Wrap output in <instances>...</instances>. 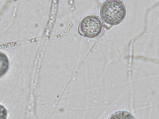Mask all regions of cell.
<instances>
[{
  "label": "cell",
  "mask_w": 159,
  "mask_h": 119,
  "mask_svg": "<svg viewBox=\"0 0 159 119\" xmlns=\"http://www.w3.org/2000/svg\"><path fill=\"white\" fill-rule=\"evenodd\" d=\"M100 16L106 24L110 26L119 25L127 16V10L120 0H107L101 6Z\"/></svg>",
  "instance_id": "cell-1"
},
{
  "label": "cell",
  "mask_w": 159,
  "mask_h": 119,
  "mask_svg": "<svg viewBox=\"0 0 159 119\" xmlns=\"http://www.w3.org/2000/svg\"><path fill=\"white\" fill-rule=\"evenodd\" d=\"M104 30V25L101 19L97 16L91 15L84 17L80 21L78 32L83 37L94 38L100 36Z\"/></svg>",
  "instance_id": "cell-2"
},
{
  "label": "cell",
  "mask_w": 159,
  "mask_h": 119,
  "mask_svg": "<svg viewBox=\"0 0 159 119\" xmlns=\"http://www.w3.org/2000/svg\"><path fill=\"white\" fill-rule=\"evenodd\" d=\"M7 111L4 106L0 104V119H7Z\"/></svg>",
  "instance_id": "cell-5"
},
{
  "label": "cell",
  "mask_w": 159,
  "mask_h": 119,
  "mask_svg": "<svg viewBox=\"0 0 159 119\" xmlns=\"http://www.w3.org/2000/svg\"><path fill=\"white\" fill-rule=\"evenodd\" d=\"M108 119H135L131 113L126 111H118L111 115Z\"/></svg>",
  "instance_id": "cell-4"
},
{
  "label": "cell",
  "mask_w": 159,
  "mask_h": 119,
  "mask_svg": "<svg viewBox=\"0 0 159 119\" xmlns=\"http://www.w3.org/2000/svg\"><path fill=\"white\" fill-rule=\"evenodd\" d=\"M9 62L7 56L0 51V78L4 76L8 71Z\"/></svg>",
  "instance_id": "cell-3"
}]
</instances>
